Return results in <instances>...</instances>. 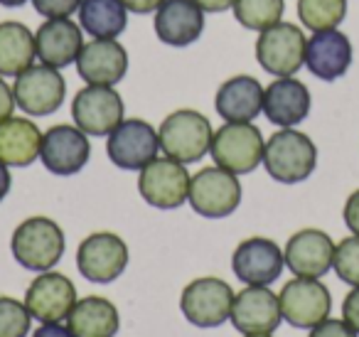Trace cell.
I'll return each instance as SVG.
<instances>
[{"label":"cell","mask_w":359,"mask_h":337,"mask_svg":"<svg viewBox=\"0 0 359 337\" xmlns=\"http://www.w3.org/2000/svg\"><path fill=\"white\" fill-rule=\"evenodd\" d=\"M160 150L177 163H197L212 148L215 131L207 116L192 109H180L170 114L158 128Z\"/></svg>","instance_id":"1"},{"label":"cell","mask_w":359,"mask_h":337,"mask_svg":"<svg viewBox=\"0 0 359 337\" xmlns=\"http://www.w3.org/2000/svg\"><path fill=\"white\" fill-rule=\"evenodd\" d=\"M264 165L273 180L283 185L303 183L318 165V148L305 133L295 128H280L266 140Z\"/></svg>","instance_id":"2"},{"label":"cell","mask_w":359,"mask_h":337,"mask_svg":"<svg viewBox=\"0 0 359 337\" xmlns=\"http://www.w3.org/2000/svg\"><path fill=\"white\" fill-rule=\"evenodd\" d=\"M11 249L27 271H50L65 253V232L50 217H30L13 232Z\"/></svg>","instance_id":"3"},{"label":"cell","mask_w":359,"mask_h":337,"mask_svg":"<svg viewBox=\"0 0 359 337\" xmlns=\"http://www.w3.org/2000/svg\"><path fill=\"white\" fill-rule=\"evenodd\" d=\"M264 136L251 124H224L215 131L210 155L215 165L234 175L254 173L264 163Z\"/></svg>","instance_id":"4"},{"label":"cell","mask_w":359,"mask_h":337,"mask_svg":"<svg viewBox=\"0 0 359 337\" xmlns=\"http://www.w3.org/2000/svg\"><path fill=\"white\" fill-rule=\"evenodd\" d=\"M187 202L192 204L197 214L207 219H222L229 217L241 202V185L239 178L229 170L212 165L202 168L190 180V194Z\"/></svg>","instance_id":"5"},{"label":"cell","mask_w":359,"mask_h":337,"mask_svg":"<svg viewBox=\"0 0 359 337\" xmlns=\"http://www.w3.org/2000/svg\"><path fill=\"white\" fill-rule=\"evenodd\" d=\"M305 40L303 30L293 22H276L266 27L256 40V60L269 74L293 77L305 65Z\"/></svg>","instance_id":"6"},{"label":"cell","mask_w":359,"mask_h":337,"mask_svg":"<svg viewBox=\"0 0 359 337\" xmlns=\"http://www.w3.org/2000/svg\"><path fill=\"white\" fill-rule=\"evenodd\" d=\"M13 94H15V104L22 114L50 116L65 104L67 81L55 67L32 65L15 77Z\"/></svg>","instance_id":"7"},{"label":"cell","mask_w":359,"mask_h":337,"mask_svg":"<svg viewBox=\"0 0 359 337\" xmlns=\"http://www.w3.org/2000/svg\"><path fill=\"white\" fill-rule=\"evenodd\" d=\"M278 303L283 320L300 330H313L315 325L327 320L330 310H332V296H330L327 286H323L318 278L295 276L283 286Z\"/></svg>","instance_id":"8"},{"label":"cell","mask_w":359,"mask_h":337,"mask_svg":"<svg viewBox=\"0 0 359 337\" xmlns=\"http://www.w3.org/2000/svg\"><path fill=\"white\" fill-rule=\"evenodd\" d=\"M234 305V291L226 281L215 276H205L185 286L180 308L185 317L197 327H217L224 325L231 315Z\"/></svg>","instance_id":"9"},{"label":"cell","mask_w":359,"mask_h":337,"mask_svg":"<svg viewBox=\"0 0 359 337\" xmlns=\"http://www.w3.org/2000/svg\"><path fill=\"white\" fill-rule=\"evenodd\" d=\"M190 173L172 158H155L140 170V197L158 209H177L190 194Z\"/></svg>","instance_id":"10"},{"label":"cell","mask_w":359,"mask_h":337,"mask_svg":"<svg viewBox=\"0 0 359 337\" xmlns=\"http://www.w3.org/2000/svg\"><path fill=\"white\" fill-rule=\"evenodd\" d=\"M160 138L148 121L126 119L109 133L106 153L109 160L121 170H143L158 158Z\"/></svg>","instance_id":"11"},{"label":"cell","mask_w":359,"mask_h":337,"mask_svg":"<svg viewBox=\"0 0 359 337\" xmlns=\"http://www.w3.org/2000/svg\"><path fill=\"white\" fill-rule=\"evenodd\" d=\"M79 273L91 283H111L128 266V246L111 232H96L76 249Z\"/></svg>","instance_id":"12"},{"label":"cell","mask_w":359,"mask_h":337,"mask_svg":"<svg viewBox=\"0 0 359 337\" xmlns=\"http://www.w3.org/2000/svg\"><path fill=\"white\" fill-rule=\"evenodd\" d=\"M72 119L86 136H109L123 121V99L111 86H84L72 101Z\"/></svg>","instance_id":"13"},{"label":"cell","mask_w":359,"mask_h":337,"mask_svg":"<svg viewBox=\"0 0 359 337\" xmlns=\"http://www.w3.org/2000/svg\"><path fill=\"white\" fill-rule=\"evenodd\" d=\"M229 320L244 335H271L283 320L278 296L269 286H246L234 296Z\"/></svg>","instance_id":"14"},{"label":"cell","mask_w":359,"mask_h":337,"mask_svg":"<svg viewBox=\"0 0 359 337\" xmlns=\"http://www.w3.org/2000/svg\"><path fill=\"white\" fill-rule=\"evenodd\" d=\"M91 145L89 138L76 126H52L42 136L40 160L50 173L55 175H76L86 163H89Z\"/></svg>","instance_id":"15"},{"label":"cell","mask_w":359,"mask_h":337,"mask_svg":"<svg viewBox=\"0 0 359 337\" xmlns=\"http://www.w3.org/2000/svg\"><path fill=\"white\" fill-rule=\"evenodd\" d=\"M283 266L285 258L278 244L264 237L244 239L231 256L234 276L246 286H269L280 276Z\"/></svg>","instance_id":"16"},{"label":"cell","mask_w":359,"mask_h":337,"mask_svg":"<svg viewBox=\"0 0 359 337\" xmlns=\"http://www.w3.org/2000/svg\"><path fill=\"white\" fill-rule=\"evenodd\" d=\"M25 305L35 320L60 322L69 317L72 308L76 305V288L62 273L42 271L27 288Z\"/></svg>","instance_id":"17"},{"label":"cell","mask_w":359,"mask_h":337,"mask_svg":"<svg viewBox=\"0 0 359 337\" xmlns=\"http://www.w3.org/2000/svg\"><path fill=\"white\" fill-rule=\"evenodd\" d=\"M76 72L86 84L114 86L128 72V55L118 40L94 37L81 47L79 57H76Z\"/></svg>","instance_id":"18"},{"label":"cell","mask_w":359,"mask_h":337,"mask_svg":"<svg viewBox=\"0 0 359 337\" xmlns=\"http://www.w3.org/2000/svg\"><path fill=\"white\" fill-rule=\"evenodd\" d=\"M334 246L337 244L320 229H303L285 244V266L300 278H320L332 268Z\"/></svg>","instance_id":"19"},{"label":"cell","mask_w":359,"mask_h":337,"mask_svg":"<svg viewBox=\"0 0 359 337\" xmlns=\"http://www.w3.org/2000/svg\"><path fill=\"white\" fill-rule=\"evenodd\" d=\"M349 65H352V42L344 32H339L337 27L313 32L305 45V67L310 74L323 81H334L347 74Z\"/></svg>","instance_id":"20"},{"label":"cell","mask_w":359,"mask_h":337,"mask_svg":"<svg viewBox=\"0 0 359 337\" xmlns=\"http://www.w3.org/2000/svg\"><path fill=\"white\" fill-rule=\"evenodd\" d=\"M205 30V11L195 0H165L155 11V35L172 47H187Z\"/></svg>","instance_id":"21"},{"label":"cell","mask_w":359,"mask_h":337,"mask_svg":"<svg viewBox=\"0 0 359 337\" xmlns=\"http://www.w3.org/2000/svg\"><path fill=\"white\" fill-rule=\"evenodd\" d=\"M81 47H84V35L76 22L69 18H55L45 20L35 32V50L42 65L65 70L72 62H76Z\"/></svg>","instance_id":"22"},{"label":"cell","mask_w":359,"mask_h":337,"mask_svg":"<svg viewBox=\"0 0 359 337\" xmlns=\"http://www.w3.org/2000/svg\"><path fill=\"white\" fill-rule=\"evenodd\" d=\"M264 114L273 126L293 128L310 114V91L295 77H278L264 89Z\"/></svg>","instance_id":"23"},{"label":"cell","mask_w":359,"mask_h":337,"mask_svg":"<svg viewBox=\"0 0 359 337\" xmlns=\"http://www.w3.org/2000/svg\"><path fill=\"white\" fill-rule=\"evenodd\" d=\"M215 106L226 124H251L264 111V86L249 74L231 77L219 86Z\"/></svg>","instance_id":"24"},{"label":"cell","mask_w":359,"mask_h":337,"mask_svg":"<svg viewBox=\"0 0 359 337\" xmlns=\"http://www.w3.org/2000/svg\"><path fill=\"white\" fill-rule=\"evenodd\" d=\"M42 133L30 119H8L0 124V163L27 168L40 158Z\"/></svg>","instance_id":"25"},{"label":"cell","mask_w":359,"mask_h":337,"mask_svg":"<svg viewBox=\"0 0 359 337\" xmlns=\"http://www.w3.org/2000/svg\"><path fill=\"white\" fill-rule=\"evenodd\" d=\"M67 320L76 337H114L121 325L116 305L101 296H86L76 300Z\"/></svg>","instance_id":"26"},{"label":"cell","mask_w":359,"mask_h":337,"mask_svg":"<svg viewBox=\"0 0 359 337\" xmlns=\"http://www.w3.org/2000/svg\"><path fill=\"white\" fill-rule=\"evenodd\" d=\"M37 57L35 35L22 22H0V77H18Z\"/></svg>","instance_id":"27"},{"label":"cell","mask_w":359,"mask_h":337,"mask_svg":"<svg viewBox=\"0 0 359 337\" xmlns=\"http://www.w3.org/2000/svg\"><path fill=\"white\" fill-rule=\"evenodd\" d=\"M81 30L101 40H116L128 25L126 6L121 0H81L79 6Z\"/></svg>","instance_id":"28"},{"label":"cell","mask_w":359,"mask_h":337,"mask_svg":"<svg viewBox=\"0 0 359 337\" xmlns=\"http://www.w3.org/2000/svg\"><path fill=\"white\" fill-rule=\"evenodd\" d=\"M347 15V0H298V18L310 32L334 30Z\"/></svg>","instance_id":"29"},{"label":"cell","mask_w":359,"mask_h":337,"mask_svg":"<svg viewBox=\"0 0 359 337\" xmlns=\"http://www.w3.org/2000/svg\"><path fill=\"white\" fill-rule=\"evenodd\" d=\"M234 18L246 30L264 32L283 18V0H234Z\"/></svg>","instance_id":"30"},{"label":"cell","mask_w":359,"mask_h":337,"mask_svg":"<svg viewBox=\"0 0 359 337\" xmlns=\"http://www.w3.org/2000/svg\"><path fill=\"white\" fill-rule=\"evenodd\" d=\"M30 317L25 303L0 296V337H25L30 332Z\"/></svg>","instance_id":"31"},{"label":"cell","mask_w":359,"mask_h":337,"mask_svg":"<svg viewBox=\"0 0 359 337\" xmlns=\"http://www.w3.org/2000/svg\"><path fill=\"white\" fill-rule=\"evenodd\" d=\"M334 273L339 276V281H344L347 286H359V237L342 239L334 246V261H332Z\"/></svg>","instance_id":"32"},{"label":"cell","mask_w":359,"mask_h":337,"mask_svg":"<svg viewBox=\"0 0 359 337\" xmlns=\"http://www.w3.org/2000/svg\"><path fill=\"white\" fill-rule=\"evenodd\" d=\"M35 11L40 15H45L47 20H55V18H69L79 11L81 0H30Z\"/></svg>","instance_id":"33"},{"label":"cell","mask_w":359,"mask_h":337,"mask_svg":"<svg viewBox=\"0 0 359 337\" xmlns=\"http://www.w3.org/2000/svg\"><path fill=\"white\" fill-rule=\"evenodd\" d=\"M310 337H357V330H352L344 320H323L310 330Z\"/></svg>","instance_id":"34"},{"label":"cell","mask_w":359,"mask_h":337,"mask_svg":"<svg viewBox=\"0 0 359 337\" xmlns=\"http://www.w3.org/2000/svg\"><path fill=\"white\" fill-rule=\"evenodd\" d=\"M342 317L352 330L359 332V286H354L352 291L347 293L342 303Z\"/></svg>","instance_id":"35"},{"label":"cell","mask_w":359,"mask_h":337,"mask_svg":"<svg viewBox=\"0 0 359 337\" xmlns=\"http://www.w3.org/2000/svg\"><path fill=\"white\" fill-rule=\"evenodd\" d=\"M15 94H13V86H8V81L0 77V124L8 121L15 111Z\"/></svg>","instance_id":"36"},{"label":"cell","mask_w":359,"mask_h":337,"mask_svg":"<svg viewBox=\"0 0 359 337\" xmlns=\"http://www.w3.org/2000/svg\"><path fill=\"white\" fill-rule=\"evenodd\" d=\"M344 224L349 232L359 237V190L349 194V199L344 202Z\"/></svg>","instance_id":"37"},{"label":"cell","mask_w":359,"mask_h":337,"mask_svg":"<svg viewBox=\"0 0 359 337\" xmlns=\"http://www.w3.org/2000/svg\"><path fill=\"white\" fill-rule=\"evenodd\" d=\"M126 6V11L135 13V15H148V13H155L165 0H121Z\"/></svg>","instance_id":"38"},{"label":"cell","mask_w":359,"mask_h":337,"mask_svg":"<svg viewBox=\"0 0 359 337\" xmlns=\"http://www.w3.org/2000/svg\"><path fill=\"white\" fill-rule=\"evenodd\" d=\"M32 337H76V335L69 330V325H60V322H42Z\"/></svg>","instance_id":"39"},{"label":"cell","mask_w":359,"mask_h":337,"mask_svg":"<svg viewBox=\"0 0 359 337\" xmlns=\"http://www.w3.org/2000/svg\"><path fill=\"white\" fill-rule=\"evenodd\" d=\"M205 13H226L234 8V0H195Z\"/></svg>","instance_id":"40"},{"label":"cell","mask_w":359,"mask_h":337,"mask_svg":"<svg viewBox=\"0 0 359 337\" xmlns=\"http://www.w3.org/2000/svg\"><path fill=\"white\" fill-rule=\"evenodd\" d=\"M11 185H13V178H11V173H8V165L0 163V202L11 192Z\"/></svg>","instance_id":"41"},{"label":"cell","mask_w":359,"mask_h":337,"mask_svg":"<svg viewBox=\"0 0 359 337\" xmlns=\"http://www.w3.org/2000/svg\"><path fill=\"white\" fill-rule=\"evenodd\" d=\"M27 0H0V6H6V8H20L25 6Z\"/></svg>","instance_id":"42"},{"label":"cell","mask_w":359,"mask_h":337,"mask_svg":"<svg viewBox=\"0 0 359 337\" xmlns=\"http://www.w3.org/2000/svg\"><path fill=\"white\" fill-rule=\"evenodd\" d=\"M246 337H271V335H246Z\"/></svg>","instance_id":"43"}]
</instances>
